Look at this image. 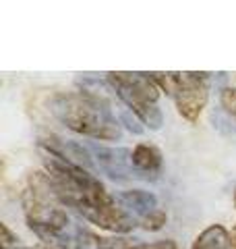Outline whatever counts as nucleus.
<instances>
[{
    "label": "nucleus",
    "instance_id": "f257e3e1",
    "mask_svg": "<svg viewBox=\"0 0 236 249\" xmlns=\"http://www.w3.org/2000/svg\"><path fill=\"white\" fill-rule=\"evenodd\" d=\"M42 160L65 208L75 210L87 222L110 232L135 229V220L127 214L124 206L118 204L85 166L75 164L48 147H42Z\"/></svg>",
    "mask_w": 236,
    "mask_h": 249
},
{
    "label": "nucleus",
    "instance_id": "f03ea898",
    "mask_svg": "<svg viewBox=\"0 0 236 249\" xmlns=\"http://www.w3.org/2000/svg\"><path fill=\"white\" fill-rule=\"evenodd\" d=\"M52 112L67 129L79 135L101 142H114L122 135L120 124L110 112L108 104L89 91L60 93L52 104Z\"/></svg>",
    "mask_w": 236,
    "mask_h": 249
},
{
    "label": "nucleus",
    "instance_id": "7ed1b4c3",
    "mask_svg": "<svg viewBox=\"0 0 236 249\" xmlns=\"http://www.w3.org/2000/svg\"><path fill=\"white\" fill-rule=\"evenodd\" d=\"M108 83L112 85L116 96L122 100L127 108L137 119L152 129H160L164 123L162 110L157 106L160 88L153 83L149 73H127V71H110L106 73Z\"/></svg>",
    "mask_w": 236,
    "mask_h": 249
},
{
    "label": "nucleus",
    "instance_id": "20e7f679",
    "mask_svg": "<svg viewBox=\"0 0 236 249\" xmlns=\"http://www.w3.org/2000/svg\"><path fill=\"white\" fill-rule=\"evenodd\" d=\"M172 100L178 114L186 123L195 124L201 119L209 100V73H178Z\"/></svg>",
    "mask_w": 236,
    "mask_h": 249
},
{
    "label": "nucleus",
    "instance_id": "39448f33",
    "mask_svg": "<svg viewBox=\"0 0 236 249\" xmlns=\"http://www.w3.org/2000/svg\"><path fill=\"white\" fill-rule=\"evenodd\" d=\"M131 164L147 177L157 175L162 170V152L152 143H137L131 152Z\"/></svg>",
    "mask_w": 236,
    "mask_h": 249
},
{
    "label": "nucleus",
    "instance_id": "423d86ee",
    "mask_svg": "<svg viewBox=\"0 0 236 249\" xmlns=\"http://www.w3.org/2000/svg\"><path fill=\"white\" fill-rule=\"evenodd\" d=\"M191 249H234L232 235L222 224H209L197 235Z\"/></svg>",
    "mask_w": 236,
    "mask_h": 249
},
{
    "label": "nucleus",
    "instance_id": "0eeeda50",
    "mask_svg": "<svg viewBox=\"0 0 236 249\" xmlns=\"http://www.w3.org/2000/svg\"><path fill=\"white\" fill-rule=\"evenodd\" d=\"M100 249H178L174 239L152 241V243H131L127 239H96Z\"/></svg>",
    "mask_w": 236,
    "mask_h": 249
},
{
    "label": "nucleus",
    "instance_id": "6e6552de",
    "mask_svg": "<svg viewBox=\"0 0 236 249\" xmlns=\"http://www.w3.org/2000/svg\"><path fill=\"white\" fill-rule=\"evenodd\" d=\"M166 222H168V214L160 208H155V210H152V212H147L145 216L139 218V227L145 229V231H152V232L164 229Z\"/></svg>",
    "mask_w": 236,
    "mask_h": 249
},
{
    "label": "nucleus",
    "instance_id": "1a4fd4ad",
    "mask_svg": "<svg viewBox=\"0 0 236 249\" xmlns=\"http://www.w3.org/2000/svg\"><path fill=\"white\" fill-rule=\"evenodd\" d=\"M219 106L228 116L236 121V88H224L219 91Z\"/></svg>",
    "mask_w": 236,
    "mask_h": 249
},
{
    "label": "nucleus",
    "instance_id": "9d476101",
    "mask_svg": "<svg viewBox=\"0 0 236 249\" xmlns=\"http://www.w3.org/2000/svg\"><path fill=\"white\" fill-rule=\"evenodd\" d=\"M0 231H2V249H9L13 243H17V235H13L11 229L4 222L0 224Z\"/></svg>",
    "mask_w": 236,
    "mask_h": 249
},
{
    "label": "nucleus",
    "instance_id": "9b49d317",
    "mask_svg": "<svg viewBox=\"0 0 236 249\" xmlns=\"http://www.w3.org/2000/svg\"><path fill=\"white\" fill-rule=\"evenodd\" d=\"M230 235H232V243H234V249H236V227L232 229V232H230Z\"/></svg>",
    "mask_w": 236,
    "mask_h": 249
},
{
    "label": "nucleus",
    "instance_id": "f8f14e48",
    "mask_svg": "<svg viewBox=\"0 0 236 249\" xmlns=\"http://www.w3.org/2000/svg\"><path fill=\"white\" fill-rule=\"evenodd\" d=\"M234 208H236V191H234Z\"/></svg>",
    "mask_w": 236,
    "mask_h": 249
}]
</instances>
